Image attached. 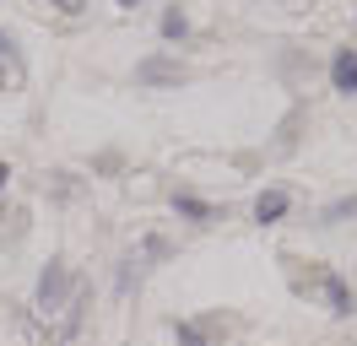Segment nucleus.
<instances>
[{
	"label": "nucleus",
	"mask_w": 357,
	"mask_h": 346,
	"mask_svg": "<svg viewBox=\"0 0 357 346\" xmlns=\"http://www.w3.org/2000/svg\"><path fill=\"white\" fill-rule=\"evenodd\" d=\"M184 82H190V70L168 54H146L135 65V86H184Z\"/></svg>",
	"instance_id": "nucleus-3"
},
{
	"label": "nucleus",
	"mask_w": 357,
	"mask_h": 346,
	"mask_svg": "<svg viewBox=\"0 0 357 346\" xmlns=\"http://www.w3.org/2000/svg\"><path fill=\"white\" fill-rule=\"evenodd\" d=\"M60 346H66V341H60Z\"/></svg>",
	"instance_id": "nucleus-14"
},
{
	"label": "nucleus",
	"mask_w": 357,
	"mask_h": 346,
	"mask_svg": "<svg viewBox=\"0 0 357 346\" xmlns=\"http://www.w3.org/2000/svg\"><path fill=\"white\" fill-rule=\"evenodd\" d=\"M6 184H11V163H0V195H6Z\"/></svg>",
	"instance_id": "nucleus-12"
},
{
	"label": "nucleus",
	"mask_w": 357,
	"mask_h": 346,
	"mask_svg": "<svg viewBox=\"0 0 357 346\" xmlns=\"http://www.w3.org/2000/svg\"><path fill=\"white\" fill-rule=\"evenodd\" d=\"M174 341L178 346H217L206 336V324H195V319H174Z\"/></svg>",
	"instance_id": "nucleus-8"
},
{
	"label": "nucleus",
	"mask_w": 357,
	"mask_h": 346,
	"mask_svg": "<svg viewBox=\"0 0 357 346\" xmlns=\"http://www.w3.org/2000/svg\"><path fill=\"white\" fill-rule=\"evenodd\" d=\"M157 33L168 43H184L190 38V17H184V6H162V17H157Z\"/></svg>",
	"instance_id": "nucleus-7"
},
{
	"label": "nucleus",
	"mask_w": 357,
	"mask_h": 346,
	"mask_svg": "<svg viewBox=\"0 0 357 346\" xmlns=\"http://www.w3.org/2000/svg\"><path fill=\"white\" fill-rule=\"evenodd\" d=\"M168 206H174L184 222H195V227H206V222H222V211H217L211 200H201V195H190V190H174V195H168Z\"/></svg>",
	"instance_id": "nucleus-4"
},
{
	"label": "nucleus",
	"mask_w": 357,
	"mask_h": 346,
	"mask_svg": "<svg viewBox=\"0 0 357 346\" xmlns=\"http://www.w3.org/2000/svg\"><path fill=\"white\" fill-rule=\"evenodd\" d=\"M114 6H125V11H135V6H146V0H114Z\"/></svg>",
	"instance_id": "nucleus-13"
},
{
	"label": "nucleus",
	"mask_w": 357,
	"mask_h": 346,
	"mask_svg": "<svg viewBox=\"0 0 357 346\" xmlns=\"http://www.w3.org/2000/svg\"><path fill=\"white\" fill-rule=\"evenodd\" d=\"M11 49H17V43H11V33L0 27V54H11Z\"/></svg>",
	"instance_id": "nucleus-11"
},
{
	"label": "nucleus",
	"mask_w": 357,
	"mask_h": 346,
	"mask_svg": "<svg viewBox=\"0 0 357 346\" xmlns=\"http://www.w3.org/2000/svg\"><path fill=\"white\" fill-rule=\"evenodd\" d=\"M49 6H54V11H66V17H82V11H87V0H49Z\"/></svg>",
	"instance_id": "nucleus-10"
},
{
	"label": "nucleus",
	"mask_w": 357,
	"mask_h": 346,
	"mask_svg": "<svg viewBox=\"0 0 357 346\" xmlns=\"http://www.w3.org/2000/svg\"><path fill=\"white\" fill-rule=\"evenodd\" d=\"M287 211H292V195H287V190H276V184H271V190H260V195H255V222H260V227L282 222Z\"/></svg>",
	"instance_id": "nucleus-5"
},
{
	"label": "nucleus",
	"mask_w": 357,
	"mask_h": 346,
	"mask_svg": "<svg viewBox=\"0 0 357 346\" xmlns=\"http://www.w3.org/2000/svg\"><path fill=\"white\" fill-rule=\"evenodd\" d=\"M309 287L325 298V308H331L335 319H352L357 314V292H352V281L341 276V271H325V265H319V271H309Z\"/></svg>",
	"instance_id": "nucleus-2"
},
{
	"label": "nucleus",
	"mask_w": 357,
	"mask_h": 346,
	"mask_svg": "<svg viewBox=\"0 0 357 346\" xmlns=\"http://www.w3.org/2000/svg\"><path fill=\"white\" fill-rule=\"evenodd\" d=\"M347 216H357V195H341V200H331V206L319 211V227H335V222H347Z\"/></svg>",
	"instance_id": "nucleus-9"
},
{
	"label": "nucleus",
	"mask_w": 357,
	"mask_h": 346,
	"mask_svg": "<svg viewBox=\"0 0 357 346\" xmlns=\"http://www.w3.org/2000/svg\"><path fill=\"white\" fill-rule=\"evenodd\" d=\"M66 298H70V271H66V260H49L44 271H38V287H33V308L44 319H54L66 308Z\"/></svg>",
	"instance_id": "nucleus-1"
},
{
	"label": "nucleus",
	"mask_w": 357,
	"mask_h": 346,
	"mask_svg": "<svg viewBox=\"0 0 357 346\" xmlns=\"http://www.w3.org/2000/svg\"><path fill=\"white\" fill-rule=\"evenodd\" d=\"M331 86L357 98V49H335L331 54Z\"/></svg>",
	"instance_id": "nucleus-6"
}]
</instances>
